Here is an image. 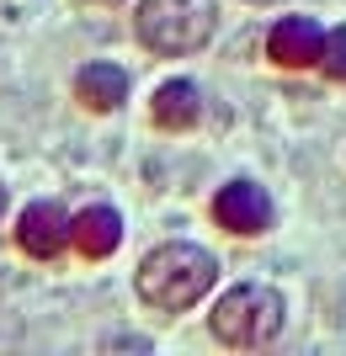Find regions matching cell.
<instances>
[{
	"label": "cell",
	"instance_id": "1",
	"mask_svg": "<svg viewBox=\"0 0 346 356\" xmlns=\"http://www.w3.org/2000/svg\"><path fill=\"white\" fill-rule=\"evenodd\" d=\"M213 282H219V261L203 245H187V239L160 245L139 261V298L160 314H181L192 303H203V293Z\"/></svg>",
	"mask_w": 346,
	"mask_h": 356
},
{
	"label": "cell",
	"instance_id": "10",
	"mask_svg": "<svg viewBox=\"0 0 346 356\" xmlns=\"http://www.w3.org/2000/svg\"><path fill=\"white\" fill-rule=\"evenodd\" d=\"M320 70L331 74V80H346V27H336L325 38V54H320Z\"/></svg>",
	"mask_w": 346,
	"mask_h": 356
},
{
	"label": "cell",
	"instance_id": "11",
	"mask_svg": "<svg viewBox=\"0 0 346 356\" xmlns=\"http://www.w3.org/2000/svg\"><path fill=\"white\" fill-rule=\"evenodd\" d=\"M96 6H118V0H96Z\"/></svg>",
	"mask_w": 346,
	"mask_h": 356
},
{
	"label": "cell",
	"instance_id": "8",
	"mask_svg": "<svg viewBox=\"0 0 346 356\" xmlns=\"http://www.w3.org/2000/svg\"><path fill=\"white\" fill-rule=\"evenodd\" d=\"M123 245V218L112 208H86L75 213V250L91 261H107V255Z\"/></svg>",
	"mask_w": 346,
	"mask_h": 356
},
{
	"label": "cell",
	"instance_id": "5",
	"mask_svg": "<svg viewBox=\"0 0 346 356\" xmlns=\"http://www.w3.org/2000/svg\"><path fill=\"white\" fill-rule=\"evenodd\" d=\"M213 218H219V229H229V234H267L272 229L267 186H256V181H229L224 192L213 197Z\"/></svg>",
	"mask_w": 346,
	"mask_h": 356
},
{
	"label": "cell",
	"instance_id": "7",
	"mask_svg": "<svg viewBox=\"0 0 346 356\" xmlns=\"http://www.w3.org/2000/svg\"><path fill=\"white\" fill-rule=\"evenodd\" d=\"M155 122L171 128V134H187L203 122V90L192 80H166V86L155 90Z\"/></svg>",
	"mask_w": 346,
	"mask_h": 356
},
{
	"label": "cell",
	"instance_id": "3",
	"mask_svg": "<svg viewBox=\"0 0 346 356\" xmlns=\"http://www.w3.org/2000/svg\"><path fill=\"white\" fill-rule=\"evenodd\" d=\"M283 298L272 293V287L261 282H240V287H229L219 303H213L208 314V325L213 335L224 346H235V351H256V346H267L277 330H283Z\"/></svg>",
	"mask_w": 346,
	"mask_h": 356
},
{
	"label": "cell",
	"instance_id": "6",
	"mask_svg": "<svg viewBox=\"0 0 346 356\" xmlns=\"http://www.w3.org/2000/svg\"><path fill=\"white\" fill-rule=\"evenodd\" d=\"M267 54H272V64H283V70H309V64H320V54H325V32H320V22H309V16H283V22L267 32Z\"/></svg>",
	"mask_w": 346,
	"mask_h": 356
},
{
	"label": "cell",
	"instance_id": "9",
	"mask_svg": "<svg viewBox=\"0 0 346 356\" xmlns=\"http://www.w3.org/2000/svg\"><path fill=\"white\" fill-rule=\"evenodd\" d=\"M75 96L91 106V112H118L123 96H128V74L118 64H86L75 74Z\"/></svg>",
	"mask_w": 346,
	"mask_h": 356
},
{
	"label": "cell",
	"instance_id": "12",
	"mask_svg": "<svg viewBox=\"0 0 346 356\" xmlns=\"http://www.w3.org/2000/svg\"><path fill=\"white\" fill-rule=\"evenodd\" d=\"M0 208H6V192H0Z\"/></svg>",
	"mask_w": 346,
	"mask_h": 356
},
{
	"label": "cell",
	"instance_id": "2",
	"mask_svg": "<svg viewBox=\"0 0 346 356\" xmlns=\"http://www.w3.org/2000/svg\"><path fill=\"white\" fill-rule=\"evenodd\" d=\"M219 27V6L213 0H144L134 16V32L150 54H197Z\"/></svg>",
	"mask_w": 346,
	"mask_h": 356
},
{
	"label": "cell",
	"instance_id": "4",
	"mask_svg": "<svg viewBox=\"0 0 346 356\" xmlns=\"http://www.w3.org/2000/svg\"><path fill=\"white\" fill-rule=\"evenodd\" d=\"M70 239H75V218L59 208V202H32L16 223V245L32 255V261H54V255L70 250Z\"/></svg>",
	"mask_w": 346,
	"mask_h": 356
}]
</instances>
